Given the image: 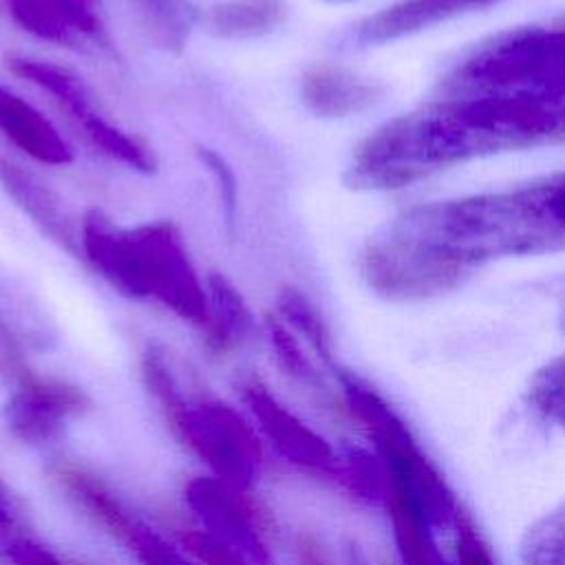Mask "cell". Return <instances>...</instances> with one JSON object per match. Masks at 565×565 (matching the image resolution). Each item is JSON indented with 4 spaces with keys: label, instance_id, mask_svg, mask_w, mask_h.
Listing matches in <instances>:
<instances>
[{
    "label": "cell",
    "instance_id": "cell-1",
    "mask_svg": "<svg viewBox=\"0 0 565 565\" xmlns=\"http://www.w3.org/2000/svg\"><path fill=\"white\" fill-rule=\"evenodd\" d=\"M556 143H565V99L437 97L369 132L342 183L353 192H391L475 159Z\"/></svg>",
    "mask_w": 565,
    "mask_h": 565
},
{
    "label": "cell",
    "instance_id": "cell-2",
    "mask_svg": "<svg viewBox=\"0 0 565 565\" xmlns=\"http://www.w3.org/2000/svg\"><path fill=\"white\" fill-rule=\"evenodd\" d=\"M384 227L424 254L459 289L490 260L565 249V174L417 205Z\"/></svg>",
    "mask_w": 565,
    "mask_h": 565
},
{
    "label": "cell",
    "instance_id": "cell-3",
    "mask_svg": "<svg viewBox=\"0 0 565 565\" xmlns=\"http://www.w3.org/2000/svg\"><path fill=\"white\" fill-rule=\"evenodd\" d=\"M79 258L119 296L154 302L196 331L203 329L205 276L172 221L119 225L104 210L88 207L79 218Z\"/></svg>",
    "mask_w": 565,
    "mask_h": 565
},
{
    "label": "cell",
    "instance_id": "cell-4",
    "mask_svg": "<svg viewBox=\"0 0 565 565\" xmlns=\"http://www.w3.org/2000/svg\"><path fill=\"white\" fill-rule=\"evenodd\" d=\"M141 380L170 430L207 475L254 492L265 470V444L236 404L205 391L161 342H148L139 358Z\"/></svg>",
    "mask_w": 565,
    "mask_h": 565
},
{
    "label": "cell",
    "instance_id": "cell-5",
    "mask_svg": "<svg viewBox=\"0 0 565 565\" xmlns=\"http://www.w3.org/2000/svg\"><path fill=\"white\" fill-rule=\"evenodd\" d=\"M439 97L565 99V22L525 24L490 35L439 79Z\"/></svg>",
    "mask_w": 565,
    "mask_h": 565
},
{
    "label": "cell",
    "instance_id": "cell-6",
    "mask_svg": "<svg viewBox=\"0 0 565 565\" xmlns=\"http://www.w3.org/2000/svg\"><path fill=\"white\" fill-rule=\"evenodd\" d=\"M7 71L46 95L90 150L132 172H157V152L104 108L95 88L79 73L64 64L22 53L7 55Z\"/></svg>",
    "mask_w": 565,
    "mask_h": 565
},
{
    "label": "cell",
    "instance_id": "cell-7",
    "mask_svg": "<svg viewBox=\"0 0 565 565\" xmlns=\"http://www.w3.org/2000/svg\"><path fill=\"white\" fill-rule=\"evenodd\" d=\"M238 402L254 422L265 446L296 470L316 477H329L342 483H355V470L344 457L307 424L289 404H285L258 375L245 373L236 382Z\"/></svg>",
    "mask_w": 565,
    "mask_h": 565
},
{
    "label": "cell",
    "instance_id": "cell-8",
    "mask_svg": "<svg viewBox=\"0 0 565 565\" xmlns=\"http://www.w3.org/2000/svg\"><path fill=\"white\" fill-rule=\"evenodd\" d=\"M53 477L82 514L121 543L139 565H199L177 539L137 516L97 475L64 463Z\"/></svg>",
    "mask_w": 565,
    "mask_h": 565
},
{
    "label": "cell",
    "instance_id": "cell-9",
    "mask_svg": "<svg viewBox=\"0 0 565 565\" xmlns=\"http://www.w3.org/2000/svg\"><path fill=\"white\" fill-rule=\"evenodd\" d=\"M88 411L90 397L79 384L29 369L9 386L0 424L22 448H46Z\"/></svg>",
    "mask_w": 565,
    "mask_h": 565
},
{
    "label": "cell",
    "instance_id": "cell-10",
    "mask_svg": "<svg viewBox=\"0 0 565 565\" xmlns=\"http://www.w3.org/2000/svg\"><path fill=\"white\" fill-rule=\"evenodd\" d=\"M252 494L207 472L183 488V501L201 532L241 554L249 565H276L271 530Z\"/></svg>",
    "mask_w": 565,
    "mask_h": 565
},
{
    "label": "cell",
    "instance_id": "cell-11",
    "mask_svg": "<svg viewBox=\"0 0 565 565\" xmlns=\"http://www.w3.org/2000/svg\"><path fill=\"white\" fill-rule=\"evenodd\" d=\"M9 18L31 38L82 55H117L102 7L82 0H4Z\"/></svg>",
    "mask_w": 565,
    "mask_h": 565
},
{
    "label": "cell",
    "instance_id": "cell-12",
    "mask_svg": "<svg viewBox=\"0 0 565 565\" xmlns=\"http://www.w3.org/2000/svg\"><path fill=\"white\" fill-rule=\"evenodd\" d=\"M494 2L497 0H393L380 11L349 24L338 35V44L347 51L384 46Z\"/></svg>",
    "mask_w": 565,
    "mask_h": 565
},
{
    "label": "cell",
    "instance_id": "cell-13",
    "mask_svg": "<svg viewBox=\"0 0 565 565\" xmlns=\"http://www.w3.org/2000/svg\"><path fill=\"white\" fill-rule=\"evenodd\" d=\"M0 188L13 205L60 249L79 258V218L64 199L35 170L20 159L0 152Z\"/></svg>",
    "mask_w": 565,
    "mask_h": 565
},
{
    "label": "cell",
    "instance_id": "cell-14",
    "mask_svg": "<svg viewBox=\"0 0 565 565\" xmlns=\"http://www.w3.org/2000/svg\"><path fill=\"white\" fill-rule=\"evenodd\" d=\"M384 97V86L349 66L318 62L298 75V99L318 119H347L371 110Z\"/></svg>",
    "mask_w": 565,
    "mask_h": 565
},
{
    "label": "cell",
    "instance_id": "cell-15",
    "mask_svg": "<svg viewBox=\"0 0 565 565\" xmlns=\"http://www.w3.org/2000/svg\"><path fill=\"white\" fill-rule=\"evenodd\" d=\"M0 135L20 157L46 166L75 163V148L57 124L22 93L0 84Z\"/></svg>",
    "mask_w": 565,
    "mask_h": 565
},
{
    "label": "cell",
    "instance_id": "cell-16",
    "mask_svg": "<svg viewBox=\"0 0 565 565\" xmlns=\"http://www.w3.org/2000/svg\"><path fill=\"white\" fill-rule=\"evenodd\" d=\"M207 320L201 340L212 358H230L243 351L258 333V320L241 289L221 271L205 274Z\"/></svg>",
    "mask_w": 565,
    "mask_h": 565
},
{
    "label": "cell",
    "instance_id": "cell-17",
    "mask_svg": "<svg viewBox=\"0 0 565 565\" xmlns=\"http://www.w3.org/2000/svg\"><path fill=\"white\" fill-rule=\"evenodd\" d=\"M287 0H216L201 11L199 26L218 42L263 40L289 20Z\"/></svg>",
    "mask_w": 565,
    "mask_h": 565
},
{
    "label": "cell",
    "instance_id": "cell-18",
    "mask_svg": "<svg viewBox=\"0 0 565 565\" xmlns=\"http://www.w3.org/2000/svg\"><path fill=\"white\" fill-rule=\"evenodd\" d=\"M386 505L393 536L404 565H450L437 539L435 523L424 508L402 488L386 483Z\"/></svg>",
    "mask_w": 565,
    "mask_h": 565
},
{
    "label": "cell",
    "instance_id": "cell-19",
    "mask_svg": "<svg viewBox=\"0 0 565 565\" xmlns=\"http://www.w3.org/2000/svg\"><path fill=\"white\" fill-rule=\"evenodd\" d=\"M263 335L271 349L274 362L278 371L294 382L296 386L311 391L316 397H322L327 402L333 399L331 388L327 386L322 362L318 355L271 311L263 320Z\"/></svg>",
    "mask_w": 565,
    "mask_h": 565
},
{
    "label": "cell",
    "instance_id": "cell-20",
    "mask_svg": "<svg viewBox=\"0 0 565 565\" xmlns=\"http://www.w3.org/2000/svg\"><path fill=\"white\" fill-rule=\"evenodd\" d=\"M148 33V40L168 51L179 53L188 46L192 31L201 22V11L192 0H132Z\"/></svg>",
    "mask_w": 565,
    "mask_h": 565
},
{
    "label": "cell",
    "instance_id": "cell-21",
    "mask_svg": "<svg viewBox=\"0 0 565 565\" xmlns=\"http://www.w3.org/2000/svg\"><path fill=\"white\" fill-rule=\"evenodd\" d=\"M271 313L278 316L318 355V360L333 371L335 360H333V342H331L329 327L320 309L311 302V298L302 289L294 285L280 287L276 294Z\"/></svg>",
    "mask_w": 565,
    "mask_h": 565
},
{
    "label": "cell",
    "instance_id": "cell-22",
    "mask_svg": "<svg viewBox=\"0 0 565 565\" xmlns=\"http://www.w3.org/2000/svg\"><path fill=\"white\" fill-rule=\"evenodd\" d=\"M519 561L521 565H565V501L523 530Z\"/></svg>",
    "mask_w": 565,
    "mask_h": 565
},
{
    "label": "cell",
    "instance_id": "cell-23",
    "mask_svg": "<svg viewBox=\"0 0 565 565\" xmlns=\"http://www.w3.org/2000/svg\"><path fill=\"white\" fill-rule=\"evenodd\" d=\"M525 404L565 435V353L541 364L525 386Z\"/></svg>",
    "mask_w": 565,
    "mask_h": 565
},
{
    "label": "cell",
    "instance_id": "cell-24",
    "mask_svg": "<svg viewBox=\"0 0 565 565\" xmlns=\"http://www.w3.org/2000/svg\"><path fill=\"white\" fill-rule=\"evenodd\" d=\"M201 168L210 174L214 183V192L221 205V216L223 225L230 236H234L236 225H238V179L234 168L227 163V159L207 146H196L194 150Z\"/></svg>",
    "mask_w": 565,
    "mask_h": 565
},
{
    "label": "cell",
    "instance_id": "cell-25",
    "mask_svg": "<svg viewBox=\"0 0 565 565\" xmlns=\"http://www.w3.org/2000/svg\"><path fill=\"white\" fill-rule=\"evenodd\" d=\"M0 556L7 565H77L60 556L49 545L33 539L26 530L2 534Z\"/></svg>",
    "mask_w": 565,
    "mask_h": 565
},
{
    "label": "cell",
    "instance_id": "cell-26",
    "mask_svg": "<svg viewBox=\"0 0 565 565\" xmlns=\"http://www.w3.org/2000/svg\"><path fill=\"white\" fill-rule=\"evenodd\" d=\"M452 536H455V558L457 565H499L492 547L479 532V527L472 523V519L459 508V512L452 519Z\"/></svg>",
    "mask_w": 565,
    "mask_h": 565
},
{
    "label": "cell",
    "instance_id": "cell-27",
    "mask_svg": "<svg viewBox=\"0 0 565 565\" xmlns=\"http://www.w3.org/2000/svg\"><path fill=\"white\" fill-rule=\"evenodd\" d=\"M24 527V514L18 497L11 492L7 481L0 477V536L11 534Z\"/></svg>",
    "mask_w": 565,
    "mask_h": 565
},
{
    "label": "cell",
    "instance_id": "cell-28",
    "mask_svg": "<svg viewBox=\"0 0 565 565\" xmlns=\"http://www.w3.org/2000/svg\"><path fill=\"white\" fill-rule=\"evenodd\" d=\"M302 565H322L320 556H318V554H316V550H313V547H309V545H305V547H302Z\"/></svg>",
    "mask_w": 565,
    "mask_h": 565
},
{
    "label": "cell",
    "instance_id": "cell-29",
    "mask_svg": "<svg viewBox=\"0 0 565 565\" xmlns=\"http://www.w3.org/2000/svg\"><path fill=\"white\" fill-rule=\"evenodd\" d=\"M558 329L565 333V287H563V294H561V302H558Z\"/></svg>",
    "mask_w": 565,
    "mask_h": 565
},
{
    "label": "cell",
    "instance_id": "cell-30",
    "mask_svg": "<svg viewBox=\"0 0 565 565\" xmlns=\"http://www.w3.org/2000/svg\"><path fill=\"white\" fill-rule=\"evenodd\" d=\"M324 4H347V2H355V0H320Z\"/></svg>",
    "mask_w": 565,
    "mask_h": 565
},
{
    "label": "cell",
    "instance_id": "cell-31",
    "mask_svg": "<svg viewBox=\"0 0 565 565\" xmlns=\"http://www.w3.org/2000/svg\"><path fill=\"white\" fill-rule=\"evenodd\" d=\"M82 2H86V4H95V7H102V0H82Z\"/></svg>",
    "mask_w": 565,
    "mask_h": 565
}]
</instances>
